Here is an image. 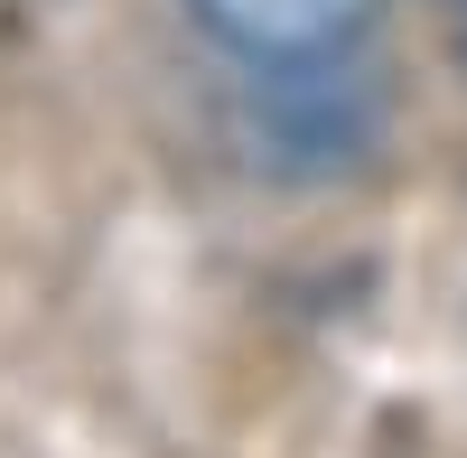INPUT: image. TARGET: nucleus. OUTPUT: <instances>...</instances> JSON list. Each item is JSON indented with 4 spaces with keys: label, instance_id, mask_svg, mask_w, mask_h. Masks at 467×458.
<instances>
[{
    "label": "nucleus",
    "instance_id": "1",
    "mask_svg": "<svg viewBox=\"0 0 467 458\" xmlns=\"http://www.w3.org/2000/svg\"><path fill=\"white\" fill-rule=\"evenodd\" d=\"M187 10L253 66H308V57H337L383 0H187Z\"/></svg>",
    "mask_w": 467,
    "mask_h": 458
}]
</instances>
